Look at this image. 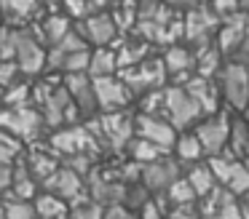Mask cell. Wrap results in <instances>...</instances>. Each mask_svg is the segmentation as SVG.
<instances>
[{
  "mask_svg": "<svg viewBox=\"0 0 249 219\" xmlns=\"http://www.w3.org/2000/svg\"><path fill=\"white\" fill-rule=\"evenodd\" d=\"M86 128L94 134L99 150H113V152H124L126 144L134 139V115L129 110L118 112H102L99 118H91Z\"/></svg>",
  "mask_w": 249,
  "mask_h": 219,
  "instance_id": "cell-1",
  "label": "cell"
},
{
  "mask_svg": "<svg viewBox=\"0 0 249 219\" xmlns=\"http://www.w3.org/2000/svg\"><path fill=\"white\" fill-rule=\"evenodd\" d=\"M89 56H91V48L86 46V40H83L75 30H70L59 43L49 46V51H46V67L59 69V72H65V75L86 72Z\"/></svg>",
  "mask_w": 249,
  "mask_h": 219,
  "instance_id": "cell-2",
  "label": "cell"
},
{
  "mask_svg": "<svg viewBox=\"0 0 249 219\" xmlns=\"http://www.w3.org/2000/svg\"><path fill=\"white\" fill-rule=\"evenodd\" d=\"M163 118L179 134V131H190L204 118V112L182 85H163Z\"/></svg>",
  "mask_w": 249,
  "mask_h": 219,
  "instance_id": "cell-3",
  "label": "cell"
},
{
  "mask_svg": "<svg viewBox=\"0 0 249 219\" xmlns=\"http://www.w3.org/2000/svg\"><path fill=\"white\" fill-rule=\"evenodd\" d=\"M217 91L228 107L244 112L249 107V72L241 62H225L217 72Z\"/></svg>",
  "mask_w": 249,
  "mask_h": 219,
  "instance_id": "cell-4",
  "label": "cell"
},
{
  "mask_svg": "<svg viewBox=\"0 0 249 219\" xmlns=\"http://www.w3.org/2000/svg\"><path fill=\"white\" fill-rule=\"evenodd\" d=\"M0 128L8 131L11 136H17L22 144L35 142L43 131V118L35 107L24 104V107H3L0 110Z\"/></svg>",
  "mask_w": 249,
  "mask_h": 219,
  "instance_id": "cell-5",
  "label": "cell"
},
{
  "mask_svg": "<svg viewBox=\"0 0 249 219\" xmlns=\"http://www.w3.org/2000/svg\"><path fill=\"white\" fill-rule=\"evenodd\" d=\"M49 150L54 155H75V152H99V144L94 139V134L86 128V123H72V126L54 128V134L49 136Z\"/></svg>",
  "mask_w": 249,
  "mask_h": 219,
  "instance_id": "cell-6",
  "label": "cell"
},
{
  "mask_svg": "<svg viewBox=\"0 0 249 219\" xmlns=\"http://www.w3.org/2000/svg\"><path fill=\"white\" fill-rule=\"evenodd\" d=\"M228 131H231V115L225 112H212V115H204L198 123L193 126V134L198 139L204 155H220L225 152L228 147Z\"/></svg>",
  "mask_w": 249,
  "mask_h": 219,
  "instance_id": "cell-7",
  "label": "cell"
},
{
  "mask_svg": "<svg viewBox=\"0 0 249 219\" xmlns=\"http://www.w3.org/2000/svg\"><path fill=\"white\" fill-rule=\"evenodd\" d=\"M220 27V16L209 8V5H196L188 11V16L182 19V37L190 43V48L209 46L212 35Z\"/></svg>",
  "mask_w": 249,
  "mask_h": 219,
  "instance_id": "cell-8",
  "label": "cell"
},
{
  "mask_svg": "<svg viewBox=\"0 0 249 219\" xmlns=\"http://www.w3.org/2000/svg\"><path fill=\"white\" fill-rule=\"evenodd\" d=\"M179 176H182V166L172 158V152H166L158 160H153V163L142 166L140 185L145 187L150 195H163V192L169 190V185H172L174 179H179Z\"/></svg>",
  "mask_w": 249,
  "mask_h": 219,
  "instance_id": "cell-9",
  "label": "cell"
},
{
  "mask_svg": "<svg viewBox=\"0 0 249 219\" xmlns=\"http://www.w3.org/2000/svg\"><path fill=\"white\" fill-rule=\"evenodd\" d=\"M91 88H94V99H97V110L99 112H118L134 101L131 91L126 88V83L118 75H107V78H91Z\"/></svg>",
  "mask_w": 249,
  "mask_h": 219,
  "instance_id": "cell-10",
  "label": "cell"
},
{
  "mask_svg": "<svg viewBox=\"0 0 249 219\" xmlns=\"http://www.w3.org/2000/svg\"><path fill=\"white\" fill-rule=\"evenodd\" d=\"M40 190L51 192V195H56V198H62L67 206H75V203H81V201H86V198H89L86 179L78 176L75 171L65 168V166H59V168H56L54 174L40 185Z\"/></svg>",
  "mask_w": 249,
  "mask_h": 219,
  "instance_id": "cell-11",
  "label": "cell"
},
{
  "mask_svg": "<svg viewBox=\"0 0 249 219\" xmlns=\"http://www.w3.org/2000/svg\"><path fill=\"white\" fill-rule=\"evenodd\" d=\"M75 32L86 40V46H97V48H107L110 43L118 37V27H115L113 16L105 14V11H94L86 19H81L75 24Z\"/></svg>",
  "mask_w": 249,
  "mask_h": 219,
  "instance_id": "cell-12",
  "label": "cell"
},
{
  "mask_svg": "<svg viewBox=\"0 0 249 219\" xmlns=\"http://www.w3.org/2000/svg\"><path fill=\"white\" fill-rule=\"evenodd\" d=\"M134 136L145 139V142L156 144V147L172 152V144L177 139V131L172 128V123L161 115H134Z\"/></svg>",
  "mask_w": 249,
  "mask_h": 219,
  "instance_id": "cell-13",
  "label": "cell"
},
{
  "mask_svg": "<svg viewBox=\"0 0 249 219\" xmlns=\"http://www.w3.org/2000/svg\"><path fill=\"white\" fill-rule=\"evenodd\" d=\"M198 214L201 219H241V203L236 195L217 185L209 195L198 198Z\"/></svg>",
  "mask_w": 249,
  "mask_h": 219,
  "instance_id": "cell-14",
  "label": "cell"
},
{
  "mask_svg": "<svg viewBox=\"0 0 249 219\" xmlns=\"http://www.w3.org/2000/svg\"><path fill=\"white\" fill-rule=\"evenodd\" d=\"M62 85L67 88V94H70V99H72V104H75V110L81 118L91 120V118L99 115L97 99H94V88H91V78H89L86 72L65 75V78H62Z\"/></svg>",
  "mask_w": 249,
  "mask_h": 219,
  "instance_id": "cell-15",
  "label": "cell"
},
{
  "mask_svg": "<svg viewBox=\"0 0 249 219\" xmlns=\"http://www.w3.org/2000/svg\"><path fill=\"white\" fill-rule=\"evenodd\" d=\"M249 37V14L247 11H236V14L225 16L217 27V51L220 53H236L238 46Z\"/></svg>",
  "mask_w": 249,
  "mask_h": 219,
  "instance_id": "cell-16",
  "label": "cell"
},
{
  "mask_svg": "<svg viewBox=\"0 0 249 219\" xmlns=\"http://www.w3.org/2000/svg\"><path fill=\"white\" fill-rule=\"evenodd\" d=\"M14 64L19 67L22 75H38L46 67V48L30 30H19V43L17 53H14Z\"/></svg>",
  "mask_w": 249,
  "mask_h": 219,
  "instance_id": "cell-17",
  "label": "cell"
},
{
  "mask_svg": "<svg viewBox=\"0 0 249 219\" xmlns=\"http://www.w3.org/2000/svg\"><path fill=\"white\" fill-rule=\"evenodd\" d=\"M163 67H166V75H172L174 83L172 85H182L185 80L193 75L196 69V56H193V48L188 46H179V43H174V46L166 48V53H163Z\"/></svg>",
  "mask_w": 249,
  "mask_h": 219,
  "instance_id": "cell-18",
  "label": "cell"
},
{
  "mask_svg": "<svg viewBox=\"0 0 249 219\" xmlns=\"http://www.w3.org/2000/svg\"><path fill=\"white\" fill-rule=\"evenodd\" d=\"M182 88L188 91L190 96H193V101L201 107V112H204V115H212V112H217V101H220V94H217L214 80L201 78V75L193 72V75H190V78L182 83Z\"/></svg>",
  "mask_w": 249,
  "mask_h": 219,
  "instance_id": "cell-19",
  "label": "cell"
},
{
  "mask_svg": "<svg viewBox=\"0 0 249 219\" xmlns=\"http://www.w3.org/2000/svg\"><path fill=\"white\" fill-rule=\"evenodd\" d=\"M40 192V185L35 182V176L30 174V168L24 166V160H14L11 163V187L3 198H14V201H33Z\"/></svg>",
  "mask_w": 249,
  "mask_h": 219,
  "instance_id": "cell-20",
  "label": "cell"
},
{
  "mask_svg": "<svg viewBox=\"0 0 249 219\" xmlns=\"http://www.w3.org/2000/svg\"><path fill=\"white\" fill-rule=\"evenodd\" d=\"M22 160L30 168V174L35 176L38 185H43V182L59 168V158H56L51 150H27V152H22Z\"/></svg>",
  "mask_w": 249,
  "mask_h": 219,
  "instance_id": "cell-21",
  "label": "cell"
},
{
  "mask_svg": "<svg viewBox=\"0 0 249 219\" xmlns=\"http://www.w3.org/2000/svg\"><path fill=\"white\" fill-rule=\"evenodd\" d=\"M172 158L177 160L179 166H190V163H198L204 160V150H201L198 139H196L193 131H179L177 139L172 144Z\"/></svg>",
  "mask_w": 249,
  "mask_h": 219,
  "instance_id": "cell-22",
  "label": "cell"
},
{
  "mask_svg": "<svg viewBox=\"0 0 249 219\" xmlns=\"http://www.w3.org/2000/svg\"><path fill=\"white\" fill-rule=\"evenodd\" d=\"M38 0H0V19H6L8 27L33 21L38 14Z\"/></svg>",
  "mask_w": 249,
  "mask_h": 219,
  "instance_id": "cell-23",
  "label": "cell"
},
{
  "mask_svg": "<svg viewBox=\"0 0 249 219\" xmlns=\"http://www.w3.org/2000/svg\"><path fill=\"white\" fill-rule=\"evenodd\" d=\"M33 208H35V219H70V206L62 198L43 190L33 198Z\"/></svg>",
  "mask_w": 249,
  "mask_h": 219,
  "instance_id": "cell-24",
  "label": "cell"
},
{
  "mask_svg": "<svg viewBox=\"0 0 249 219\" xmlns=\"http://www.w3.org/2000/svg\"><path fill=\"white\" fill-rule=\"evenodd\" d=\"M182 176H185V182L190 185V190L196 192V198L209 195V192L217 187V182H214V176H212V171H209V166H206V160L190 163L188 171H185Z\"/></svg>",
  "mask_w": 249,
  "mask_h": 219,
  "instance_id": "cell-25",
  "label": "cell"
},
{
  "mask_svg": "<svg viewBox=\"0 0 249 219\" xmlns=\"http://www.w3.org/2000/svg\"><path fill=\"white\" fill-rule=\"evenodd\" d=\"M225 152H231L236 160L249 155V126L241 115L231 118V131H228V147Z\"/></svg>",
  "mask_w": 249,
  "mask_h": 219,
  "instance_id": "cell-26",
  "label": "cell"
},
{
  "mask_svg": "<svg viewBox=\"0 0 249 219\" xmlns=\"http://www.w3.org/2000/svg\"><path fill=\"white\" fill-rule=\"evenodd\" d=\"M150 56V43L140 40V37H131V40H124L115 51V62H118V69L124 67H134L142 59Z\"/></svg>",
  "mask_w": 249,
  "mask_h": 219,
  "instance_id": "cell-27",
  "label": "cell"
},
{
  "mask_svg": "<svg viewBox=\"0 0 249 219\" xmlns=\"http://www.w3.org/2000/svg\"><path fill=\"white\" fill-rule=\"evenodd\" d=\"M118 72V62H115V51L110 48H94L89 56V67L86 75L89 78H107V75Z\"/></svg>",
  "mask_w": 249,
  "mask_h": 219,
  "instance_id": "cell-28",
  "label": "cell"
},
{
  "mask_svg": "<svg viewBox=\"0 0 249 219\" xmlns=\"http://www.w3.org/2000/svg\"><path fill=\"white\" fill-rule=\"evenodd\" d=\"M126 152H129V160H134V163L145 166V163H153V160H158L161 155H166V150L156 147V144L145 142V139L134 136L129 144H126Z\"/></svg>",
  "mask_w": 249,
  "mask_h": 219,
  "instance_id": "cell-29",
  "label": "cell"
},
{
  "mask_svg": "<svg viewBox=\"0 0 249 219\" xmlns=\"http://www.w3.org/2000/svg\"><path fill=\"white\" fill-rule=\"evenodd\" d=\"M40 37H43L49 46H54V43H59L62 37L67 35V32L72 30V24H70V16H65V14H54V16H49V19L40 24Z\"/></svg>",
  "mask_w": 249,
  "mask_h": 219,
  "instance_id": "cell-30",
  "label": "cell"
},
{
  "mask_svg": "<svg viewBox=\"0 0 249 219\" xmlns=\"http://www.w3.org/2000/svg\"><path fill=\"white\" fill-rule=\"evenodd\" d=\"M220 187H225V190L231 192V195H236V198L247 195L249 192V168L244 166V160H236V163H233L225 185H220Z\"/></svg>",
  "mask_w": 249,
  "mask_h": 219,
  "instance_id": "cell-31",
  "label": "cell"
},
{
  "mask_svg": "<svg viewBox=\"0 0 249 219\" xmlns=\"http://www.w3.org/2000/svg\"><path fill=\"white\" fill-rule=\"evenodd\" d=\"M163 198H166L169 206H182V203H193V201H198V198H196V192L190 190V185L185 182V176L174 179L172 185H169V190L163 192Z\"/></svg>",
  "mask_w": 249,
  "mask_h": 219,
  "instance_id": "cell-32",
  "label": "cell"
},
{
  "mask_svg": "<svg viewBox=\"0 0 249 219\" xmlns=\"http://www.w3.org/2000/svg\"><path fill=\"white\" fill-rule=\"evenodd\" d=\"M24 152V144L19 142L17 136H11L8 131H3L0 128V163H8L11 166L14 160H19Z\"/></svg>",
  "mask_w": 249,
  "mask_h": 219,
  "instance_id": "cell-33",
  "label": "cell"
},
{
  "mask_svg": "<svg viewBox=\"0 0 249 219\" xmlns=\"http://www.w3.org/2000/svg\"><path fill=\"white\" fill-rule=\"evenodd\" d=\"M6 219H35L33 201H14V198H0Z\"/></svg>",
  "mask_w": 249,
  "mask_h": 219,
  "instance_id": "cell-34",
  "label": "cell"
},
{
  "mask_svg": "<svg viewBox=\"0 0 249 219\" xmlns=\"http://www.w3.org/2000/svg\"><path fill=\"white\" fill-rule=\"evenodd\" d=\"M19 43V27H0V62H14Z\"/></svg>",
  "mask_w": 249,
  "mask_h": 219,
  "instance_id": "cell-35",
  "label": "cell"
},
{
  "mask_svg": "<svg viewBox=\"0 0 249 219\" xmlns=\"http://www.w3.org/2000/svg\"><path fill=\"white\" fill-rule=\"evenodd\" d=\"M30 83H14V85H8L6 91H3V104L6 107H24V104H30Z\"/></svg>",
  "mask_w": 249,
  "mask_h": 219,
  "instance_id": "cell-36",
  "label": "cell"
},
{
  "mask_svg": "<svg viewBox=\"0 0 249 219\" xmlns=\"http://www.w3.org/2000/svg\"><path fill=\"white\" fill-rule=\"evenodd\" d=\"M140 115H161L163 118V88L147 91L140 96Z\"/></svg>",
  "mask_w": 249,
  "mask_h": 219,
  "instance_id": "cell-37",
  "label": "cell"
},
{
  "mask_svg": "<svg viewBox=\"0 0 249 219\" xmlns=\"http://www.w3.org/2000/svg\"><path fill=\"white\" fill-rule=\"evenodd\" d=\"M147 201H150V192H147L145 187L137 182V185H126V195H124V203H121V206H126L129 211L137 214Z\"/></svg>",
  "mask_w": 249,
  "mask_h": 219,
  "instance_id": "cell-38",
  "label": "cell"
},
{
  "mask_svg": "<svg viewBox=\"0 0 249 219\" xmlns=\"http://www.w3.org/2000/svg\"><path fill=\"white\" fill-rule=\"evenodd\" d=\"M102 211L105 208L99 206V203H94L91 198H86V201L70 206V219H102Z\"/></svg>",
  "mask_w": 249,
  "mask_h": 219,
  "instance_id": "cell-39",
  "label": "cell"
},
{
  "mask_svg": "<svg viewBox=\"0 0 249 219\" xmlns=\"http://www.w3.org/2000/svg\"><path fill=\"white\" fill-rule=\"evenodd\" d=\"M62 5L67 8L65 16H72V19H78V21L86 19L89 14H94V11H97L91 3H89V0H62Z\"/></svg>",
  "mask_w": 249,
  "mask_h": 219,
  "instance_id": "cell-40",
  "label": "cell"
},
{
  "mask_svg": "<svg viewBox=\"0 0 249 219\" xmlns=\"http://www.w3.org/2000/svg\"><path fill=\"white\" fill-rule=\"evenodd\" d=\"M166 219H201L198 214V203H182V206H169Z\"/></svg>",
  "mask_w": 249,
  "mask_h": 219,
  "instance_id": "cell-41",
  "label": "cell"
},
{
  "mask_svg": "<svg viewBox=\"0 0 249 219\" xmlns=\"http://www.w3.org/2000/svg\"><path fill=\"white\" fill-rule=\"evenodd\" d=\"M19 75L22 72H19V67L14 62H0V88L6 91L8 85H14L19 80Z\"/></svg>",
  "mask_w": 249,
  "mask_h": 219,
  "instance_id": "cell-42",
  "label": "cell"
},
{
  "mask_svg": "<svg viewBox=\"0 0 249 219\" xmlns=\"http://www.w3.org/2000/svg\"><path fill=\"white\" fill-rule=\"evenodd\" d=\"M209 8L214 11V14L220 16V21H222L225 16L236 14V11H238V3H236V0H212V3H209Z\"/></svg>",
  "mask_w": 249,
  "mask_h": 219,
  "instance_id": "cell-43",
  "label": "cell"
},
{
  "mask_svg": "<svg viewBox=\"0 0 249 219\" xmlns=\"http://www.w3.org/2000/svg\"><path fill=\"white\" fill-rule=\"evenodd\" d=\"M102 219H137V214L129 211L126 206H121V203H118V206H107V208H105Z\"/></svg>",
  "mask_w": 249,
  "mask_h": 219,
  "instance_id": "cell-44",
  "label": "cell"
},
{
  "mask_svg": "<svg viewBox=\"0 0 249 219\" xmlns=\"http://www.w3.org/2000/svg\"><path fill=\"white\" fill-rule=\"evenodd\" d=\"M8 187H11V166L0 163V198L8 192Z\"/></svg>",
  "mask_w": 249,
  "mask_h": 219,
  "instance_id": "cell-45",
  "label": "cell"
},
{
  "mask_svg": "<svg viewBox=\"0 0 249 219\" xmlns=\"http://www.w3.org/2000/svg\"><path fill=\"white\" fill-rule=\"evenodd\" d=\"M163 5H169V8H185V5H193L196 0H161Z\"/></svg>",
  "mask_w": 249,
  "mask_h": 219,
  "instance_id": "cell-46",
  "label": "cell"
},
{
  "mask_svg": "<svg viewBox=\"0 0 249 219\" xmlns=\"http://www.w3.org/2000/svg\"><path fill=\"white\" fill-rule=\"evenodd\" d=\"M89 3H91L94 8H105V5H110L113 0H89Z\"/></svg>",
  "mask_w": 249,
  "mask_h": 219,
  "instance_id": "cell-47",
  "label": "cell"
},
{
  "mask_svg": "<svg viewBox=\"0 0 249 219\" xmlns=\"http://www.w3.org/2000/svg\"><path fill=\"white\" fill-rule=\"evenodd\" d=\"M244 160V166H247V168H249V155H247V158H241Z\"/></svg>",
  "mask_w": 249,
  "mask_h": 219,
  "instance_id": "cell-48",
  "label": "cell"
},
{
  "mask_svg": "<svg viewBox=\"0 0 249 219\" xmlns=\"http://www.w3.org/2000/svg\"><path fill=\"white\" fill-rule=\"evenodd\" d=\"M0 96H3V88H0Z\"/></svg>",
  "mask_w": 249,
  "mask_h": 219,
  "instance_id": "cell-49",
  "label": "cell"
},
{
  "mask_svg": "<svg viewBox=\"0 0 249 219\" xmlns=\"http://www.w3.org/2000/svg\"><path fill=\"white\" fill-rule=\"evenodd\" d=\"M247 126H249V120H247Z\"/></svg>",
  "mask_w": 249,
  "mask_h": 219,
  "instance_id": "cell-50",
  "label": "cell"
},
{
  "mask_svg": "<svg viewBox=\"0 0 249 219\" xmlns=\"http://www.w3.org/2000/svg\"><path fill=\"white\" fill-rule=\"evenodd\" d=\"M38 3H40V0H38Z\"/></svg>",
  "mask_w": 249,
  "mask_h": 219,
  "instance_id": "cell-51",
  "label": "cell"
},
{
  "mask_svg": "<svg viewBox=\"0 0 249 219\" xmlns=\"http://www.w3.org/2000/svg\"><path fill=\"white\" fill-rule=\"evenodd\" d=\"M247 64H249V62H247Z\"/></svg>",
  "mask_w": 249,
  "mask_h": 219,
  "instance_id": "cell-52",
  "label": "cell"
}]
</instances>
